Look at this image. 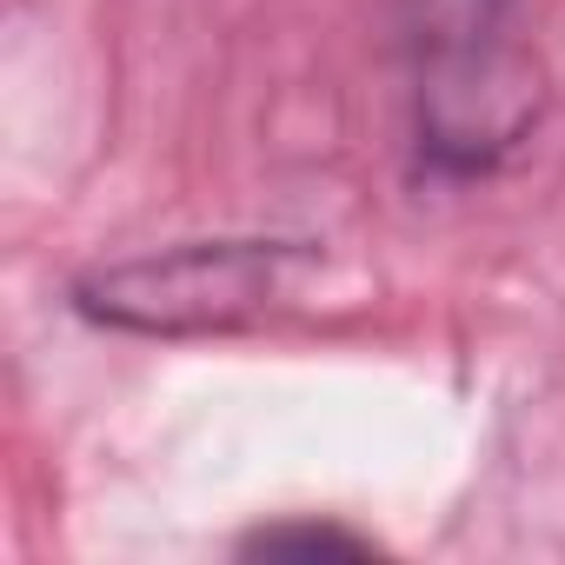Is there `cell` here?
I'll use <instances>...</instances> for the list:
<instances>
[{"label":"cell","instance_id":"obj_3","mask_svg":"<svg viewBox=\"0 0 565 565\" xmlns=\"http://www.w3.org/2000/svg\"><path fill=\"white\" fill-rule=\"evenodd\" d=\"M246 552H259V558H366L373 545L340 525H273V532H253Z\"/></svg>","mask_w":565,"mask_h":565},{"label":"cell","instance_id":"obj_1","mask_svg":"<svg viewBox=\"0 0 565 565\" xmlns=\"http://www.w3.org/2000/svg\"><path fill=\"white\" fill-rule=\"evenodd\" d=\"M294 266L300 253L279 239H193L173 253H147V259L87 273L74 287V307L120 333H160V340L226 333L266 313Z\"/></svg>","mask_w":565,"mask_h":565},{"label":"cell","instance_id":"obj_2","mask_svg":"<svg viewBox=\"0 0 565 565\" xmlns=\"http://www.w3.org/2000/svg\"><path fill=\"white\" fill-rule=\"evenodd\" d=\"M539 114V74L505 34L419 54V153L433 173H486Z\"/></svg>","mask_w":565,"mask_h":565}]
</instances>
